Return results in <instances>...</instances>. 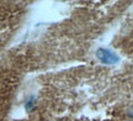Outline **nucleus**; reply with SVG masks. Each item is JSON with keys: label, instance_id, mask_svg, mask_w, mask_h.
Instances as JSON below:
<instances>
[{"label": "nucleus", "instance_id": "f257e3e1", "mask_svg": "<svg viewBox=\"0 0 133 121\" xmlns=\"http://www.w3.org/2000/svg\"><path fill=\"white\" fill-rule=\"evenodd\" d=\"M96 57L104 64H116L119 62V57L109 48H99L96 51Z\"/></svg>", "mask_w": 133, "mask_h": 121}, {"label": "nucleus", "instance_id": "f03ea898", "mask_svg": "<svg viewBox=\"0 0 133 121\" xmlns=\"http://www.w3.org/2000/svg\"><path fill=\"white\" fill-rule=\"evenodd\" d=\"M129 114H131V116H133V106L131 107V111H129Z\"/></svg>", "mask_w": 133, "mask_h": 121}]
</instances>
